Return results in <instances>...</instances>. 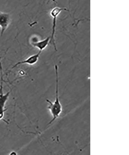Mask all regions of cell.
<instances>
[{
  "mask_svg": "<svg viewBox=\"0 0 129 155\" xmlns=\"http://www.w3.org/2000/svg\"><path fill=\"white\" fill-rule=\"evenodd\" d=\"M55 100L53 102L48 99H46L48 104V108L52 115V118L48 125L52 124L53 122L59 117L62 111V107L59 100V76H58V66H55Z\"/></svg>",
  "mask_w": 129,
  "mask_h": 155,
  "instance_id": "obj_1",
  "label": "cell"
},
{
  "mask_svg": "<svg viewBox=\"0 0 129 155\" xmlns=\"http://www.w3.org/2000/svg\"><path fill=\"white\" fill-rule=\"evenodd\" d=\"M10 21V16L9 14L0 12V30L2 36L9 27Z\"/></svg>",
  "mask_w": 129,
  "mask_h": 155,
  "instance_id": "obj_4",
  "label": "cell"
},
{
  "mask_svg": "<svg viewBox=\"0 0 129 155\" xmlns=\"http://www.w3.org/2000/svg\"><path fill=\"white\" fill-rule=\"evenodd\" d=\"M42 51H39V52L29 57L25 60L21 61L18 62L12 68V69L17 67V66L21 64H28L29 65H34L37 63L38 60L39 58Z\"/></svg>",
  "mask_w": 129,
  "mask_h": 155,
  "instance_id": "obj_5",
  "label": "cell"
},
{
  "mask_svg": "<svg viewBox=\"0 0 129 155\" xmlns=\"http://www.w3.org/2000/svg\"><path fill=\"white\" fill-rule=\"evenodd\" d=\"M3 80L1 78V82L0 85V120H3L5 112L6 109H5V103L8 100L11 91L4 94L3 92Z\"/></svg>",
  "mask_w": 129,
  "mask_h": 155,
  "instance_id": "obj_3",
  "label": "cell"
},
{
  "mask_svg": "<svg viewBox=\"0 0 129 155\" xmlns=\"http://www.w3.org/2000/svg\"><path fill=\"white\" fill-rule=\"evenodd\" d=\"M51 36L47 37L42 41L32 43V45L35 48H38L39 51H42L48 47L50 41Z\"/></svg>",
  "mask_w": 129,
  "mask_h": 155,
  "instance_id": "obj_6",
  "label": "cell"
},
{
  "mask_svg": "<svg viewBox=\"0 0 129 155\" xmlns=\"http://www.w3.org/2000/svg\"><path fill=\"white\" fill-rule=\"evenodd\" d=\"M65 10V9L63 8L56 7L52 9L50 12V15L52 16L53 19L52 27V35H51V38L50 42L52 41L53 44L55 46V50L57 51L56 45L55 44V28L56 25V19L58 16L60 14L62 11Z\"/></svg>",
  "mask_w": 129,
  "mask_h": 155,
  "instance_id": "obj_2",
  "label": "cell"
}]
</instances>
